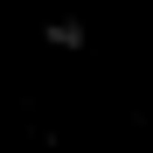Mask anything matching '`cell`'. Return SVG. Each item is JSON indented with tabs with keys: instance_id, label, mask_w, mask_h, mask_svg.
Listing matches in <instances>:
<instances>
[{
	"instance_id": "cell-1",
	"label": "cell",
	"mask_w": 153,
	"mask_h": 153,
	"mask_svg": "<svg viewBox=\"0 0 153 153\" xmlns=\"http://www.w3.org/2000/svg\"><path fill=\"white\" fill-rule=\"evenodd\" d=\"M42 42H49V49H84V28H76V21H49Z\"/></svg>"
}]
</instances>
